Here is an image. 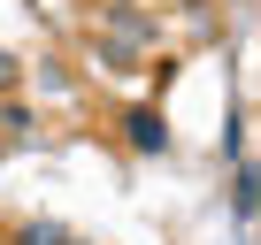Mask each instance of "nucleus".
I'll list each match as a JSON object with an SVG mask.
<instances>
[{
    "label": "nucleus",
    "instance_id": "1",
    "mask_svg": "<svg viewBox=\"0 0 261 245\" xmlns=\"http://www.w3.org/2000/svg\"><path fill=\"white\" fill-rule=\"evenodd\" d=\"M115 131H123L130 154H169V122H162V107H146V100H139V107H123V115H115Z\"/></svg>",
    "mask_w": 261,
    "mask_h": 245
},
{
    "label": "nucleus",
    "instance_id": "2",
    "mask_svg": "<svg viewBox=\"0 0 261 245\" xmlns=\"http://www.w3.org/2000/svg\"><path fill=\"white\" fill-rule=\"evenodd\" d=\"M230 207H238V215H261V169H253V161L230 169Z\"/></svg>",
    "mask_w": 261,
    "mask_h": 245
},
{
    "label": "nucleus",
    "instance_id": "3",
    "mask_svg": "<svg viewBox=\"0 0 261 245\" xmlns=\"http://www.w3.org/2000/svg\"><path fill=\"white\" fill-rule=\"evenodd\" d=\"M8 245H69V230H62V222H39V215H31V222H16V237H8Z\"/></svg>",
    "mask_w": 261,
    "mask_h": 245
},
{
    "label": "nucleus",
    "instance_id": "4",
    "mask_svg": "<svg viewBox=\"0 0 261 245\" xmlns=\"http://www.w3.org/2000/svg\"><path fill=\"white\" fill-rule=\"evenodd\" d=\"M0 131H8V138H31V131H39V115H31L23 100H0Z\"/></svg>",
    "mask_w": 261,
    "mask_h": 245
},
{
    "label": "nucleus",
    "instance_id": "5",
    "mask_svg": "<svg viewBox=\"0 0 261 245\" xmlns=\"http://www.w3.org/2000/svg\"><path fill=\"white\" fill-rule=\"evenodd\" d=\"M16 77H23V62H16V54H0V92H16Z\"/></svg>",
    "mask_w": 261,
    "mask_h": 245
}]
</instances>
